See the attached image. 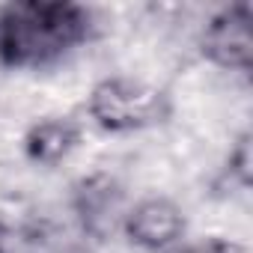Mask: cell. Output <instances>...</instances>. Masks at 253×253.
Here are the masks:
<instances>
[{
    "label": "cell",
    "instance_id": "obj_1",
    "mask_svg": "<svg viewBox=\"0 0 253 253\" xmlns=\"http://www.w3.org/2000/svg\"><path fill=\"white\" fill-rule=\"evenodd\" d=\"M95 36L92 9L72 0H12L0 3V66L42 72Z\"/></svg>",
    "mask_w": 253,
    "mask_h": 253
},
{
    "label": "cell",
    "instance_id": "obj_2",
    "mask_svg": "<svg viewBox=\"0 0 253 253\" xmlns=\"http://www.w3.org/2000/svg\"><path fill=\"white\" fill-rule=\"evenodd\" d=\"M86 119L107 134H137L170 122L173 98L164 86L131 78L107 75L92 84L86 95Z\"/></svg>",
    "mask_w": 253,
    "mask_h": 253
},
{
    "label": "cell",
    "instance_id": "obj_3",
    "mask_svg": "<svg viewBox=\"0 0 253 253\" xmlns=\"http://www.w3.org/2000/svg\"><path fill=\"white\" fill-rule=\"evenodd\" d=\"M200 54L223 72L247 75L253 69V12L247 3L217 9L200 33Z\"/></svg>",
    "mask_w": 253,
    "mask_h": 253
},
{
    "label": "cell",
    "instance_id": "obj_4",
    "mask_svg": "<svg viewBox=\"0 0 253 253\" xmlns=\"http://www.w3.org/2000/svg\"><path fill=\"white\" fill-rule=\"evenodd\" d=\"M119 229L128 238V244L146 253H167L185 238L188 217H185V209L173 197L152 194L125 209Z\"/></svg>",
    "mask_w": 253,
    "mask_h": 253
},
{
    "label": "cell",
    "instance_id": "obj_5",
    "mask_svg": "<svg viewBox=\"0 0 253 253\" xmlns=\"http://www.w3.org/2000/svg\"><path fill=\"white\" fill-rule=\"evenodd\" d=\"M84 140V125L75 116H45L36 119L21 137L24 158L39 167L63 164Z\"/></svg>",
    "mask_w": 253,
    "mask_h": 253
},
{
    "label": "cell",
    "instance_id": "obj_6",
    "mask_svg": "<svg viewBox=\"0 0 253 253\" xmlns=\"http://www.w3.org/2000/svg\"><path fill=\"white\" fill-rule=\"evenodd\" d=\"M250 131H244L238 140H235V146L229 149V158H226V170H229V179L241 188V191H247L250 188V182H253V149H250Z\"/></svg>",
    "mask_w": 253,
    "mask_h": 253
}]
</instances>
